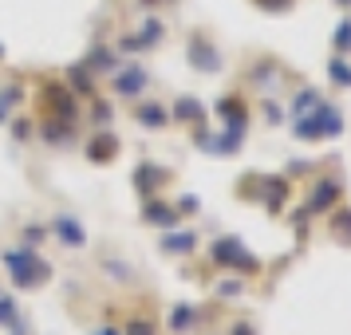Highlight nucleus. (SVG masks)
<instances>
[{"mask_svg":"<svg viewBox=\"0 0 351 335\" xmlns=\"http://www.w3.org/2000/svg\"><path fill=\"white\" fill-rule=\"evenodd\" d=\"M0 260H4V269H8V276H12L16 288H40V284H48V276H51V264L36 253L32 245H16V249H8Z\"/></svg>","mask_w":351,"mask_h":335,"instance_id":"1","label":"nucleus"},{"mask_svg":"<svg viewBox=\"0 0 351 335\" xmlns=\"http://www.w3.org/2000/svg\"><path fill=\"white\" fill-rule=\"evenodd\" d=\"M296 127L292 134L300 138V142H319V138H335V134H343V114L335 103H319L312 114H300V119H292Z\"/></svg>","mask_w":351,"mask_h":335,"instance_id":"2","label":"nucleus"},{"mask_svg":"<svg viewBox=\"0 0 351 335\" xmlns=\"http://www.w3.org/2000/svg\"><path fill=\"white\" fill-rule=\"evenodd\" d=\"M186 60H190L193 71H202V75H221L225 71V55L221 48L213 44V36L202 32V28H193L190 40H186Z\"/></svg>","mask_w":351,"mask_h":335,"instance_id":"3","label":"nucleus"},{"mask_svg":"<svg viewBox=\"0 0 351 335\" xmlns=\"http://www.w3.org/2000/svg\"><path fill=\"white\" fill-rule=\"evenodd\" d=\"M209 260L217 269H233V272H261V260H256L237 237H217L209 245Z\"/></svg>","mask_w":351,"mask_h":335,"instance_id":"4","label":"nucleus"},{"mask_svg":"<svg viewBox=\"0 0 351 335\" xmlns=\"http://www.w3.org/2000/svg\"><path fill=\"white\" fill-rule=\"evenodd\" d=\"M146 87H150V71H146L143 64H119L111 71V95L114 99L134 103V99H143Z\"/></svg>","mask_w":351,"mask_h":335,"instance_id":"5","label":"nucleus"},{"mask_svg":"<svg viewBox=\"0 0 351 335\" xmlns=\"http://www.w3.org/2000/svg\"><path fill=\"white\" fill-rule=\"evenodd\" d=\"M245 83L253 91H261V95H276L280 83H285V67L276 64V60H269V55H256L253 64L245 67Z\"/></svg>","mask_w":351,"mask_h":335,"instance_id":"6","label":"nucleus"},{"mask_svg":"<svg viewBox=\"0 0 351 335\" xmlns=\"http://www.w3.org/2000/svg\"><path fill=\"white\" fill-rule=\"evenodd\" d=\"M40 99H44V114L67 119V123H80V103H75V91H71V87L44 83V87H40Z\"/></svg>","mask_w":351,"mask_h":335,"instance_id":"7","label":"nucleus"},{"mask_svg":"<svg viewBox=\"0 0 351 335\" xmlns=\"http://www.w3.org/2000/svg\"><path fill=\"white\" fill-rule=\"evenodd\" d=\"M130 119H134V127H143V130H150V134H158V130L170 127V107H166V103H158V99H134Z\"/></svg>","mask_w":351,"mask_h":335,"instance_id":"8","label":"nucleus"},{"mask_svg":"<svg viewBox=\"0 0 351 335\" xmlns=\"http://www.w3.org/2000/svg\"><path fill=\"white\" fill-rule=\"evenodd\" d=\"M36 138L48 146H75V138H80V123H67V119H51V114H44L40 119V127H36Z\"/></svg>","mask_w":351,"mask_h":335,"instance_id":"9","label":"nucleus"},{"mask_svg":"<svg viewBox=\"0 0 351 335\" xmlns=\"http://www.w3.org/2000/svg\"><path fill=\"white\" fill-rule=\"evenodd\" d=\"M130 182H134V190L143 197H158V190H166V182H170V170L158 166V162H138Z\"/></svg>","mask_w":351,"mask_h":335,"instance_id":"10","label":"nucleus"},{"mask_svg":"<svg viewBox=\"0 0 351 335\" xmlns=\"http://www.w3.org/2000/svg\"><path fill=\"white\" fill-rule=\"evenodd\" d=\"M339 197H343V177H319L316 186H312V193H308L304 209L308 213H328Z\"/></svg>","mask_w":351,"mask_h":335,"instance_id":"11","label":"nucleus"},{"mask_svg":"<svg viewBox=\"0 0 351 335\" xmlns=\"http://www.w3.org/2000/svg\"><path fill=\"white\" fill-rule=\"evenodd\" d=\"M51 233H56V240L64 249H87V229H83V221L75 213H56L51 217Z\"/></svg>","mask_w":351,"mask_h":335,"instance_id":"12","label":"nucleus"},{"mask_svg":"<svg viewBox=\"0 0 351 335\" xmlns=\"http://www.w3.org/2000/svg\"><path fill=\"white\" fill-rule=\"evenodd\" d=\"M143 221L154 225V229H178V221H182V213H178L170 201H162V197H146L143 201Z\"/></svg>","mask_w":351,"mask_h":335,"instance_id":"13","label":"nucleus"},{"mask_svg":"<svg viewBox=\"0 0 351 335\" xmlns=\"http://www.w3.org/2000/svg\"><path fill=\"white\" fill-rule=\"evenodd\" d=\"M170 123H182V127H206V107L197 95H178L174 107H170Z\"/></svg>","mask_w":351,"mask_h":335,"instance_id":"14","label":"nucleus"},{"mask_svg":"<svg viewBox=\"0 0 351 335\" xmlns=\"http://www.w3.org/2000/svg\"><path fill=\"white\" fill-rule=\"evenodd\" d=\"M158 249L166 256H193L197 253V233L193 229H166L158 240Z\"/></svg>","mask_w":351,"mask_h":335,"instance_id":"15","label":"nucleus"},{"mask_svg":"<svg viewBox=\"0 0 351 335\" xmlns=\"http://www.w3.org/2000/svg\"><path fill=\"white\" fill-rule=\"evenodd\" d=\"M217 114H221V127L249 130V107H245L241 95H221L217 99Z\"/></svg>","mask_w":351,"mask_h":335,"instance_id":"16","label":"nucleus"},{"mask_svg":"<svg viewBox=\"0 0 351 335\" xmlns=\"http://www.w3.org/2000/svg\"><path fill=\"white\" fill-rule=\"evenodd\" d=\"M114 154H119V138H114L111 127H103L87 142V162H95V166H107V162H114Z\"/></svg>","mask_w":351,"mask_h":335,"instance_id":"17","label":"nucleus"},{"mask_svg":"<svg viewBox=\"0 0 351 335\" xmlns=\"http://www.w3.org/2000/svg\"><path fill=\"white\" fill-rule=\"evenodd\" d=\"M83 64H87V71H91V75H111V71L123 64V60H119V51H114V48H107V44H95V48L83 55Z\"/></svg>","mask_w":351,"mask_h":335,"instance_id":"18","label":"nucleus"},{"mask_svg":"<svg viewBox=\"0 0 351 335\" xmlns=\"http://www.w3.org/2000/svg\"><path fill=\"white\" fill-rule=\"evenodd\" d=\"M197 319H202V312L193 303H174L170 316H166V327H170V335H190L197 327Z\"/></svg>","mask_w":351,"mask_h":335,"instance_id":"19","label":"nucleus"},{"mask_svg":"<svg viewBox=\"0 0 351 335\" xmlns=\"http://www.w3.org/2000/svg\"><path fill=\"white\" fill-rule=\"evenodd\" d=\"M67 75V87H71V91H75V95H83V99H95V75H91V71H87V64H71L64 71Z\"/></svg>","mask_w":351,"mask_h":335,"instance_id":"20","label":"nucleus"},{"mask_svg":"<svg viewBox=\"0 0 351 335\" xmlns=\"http://www.w3.org/2000/svg\"><path fill=\"white\" fill-rule=\"evenodd\" d=\"M261 197H265V209L269 213H280V206H285L288 197V177H261Z\"/></svg>","mask_w":351,"mask_h":335,"instance_id":"21","label":"nucleus"},{"mask_svg":"<svg viewBox=\"0 0 351 335\" xmlns=\"http://www.w3.org/2000/svg\"><path fill=\"white\" fill-rule=\"evenodd\" d=\"M328 233H332L335 245L351 249V209H335V213H332V221H328Z\"/></svg>","mask_w":351,"mask_h":335,"instance_id":"22","label":"nucleus"},{"mask_svg":"<svg viewBox=\"0 0 351 335\" xmlns=\"http://www.w3.org/2000/svg\"><path fill=\"white\" fill-rule=\"evenodd\" d=\"M324 103V95H319L316 87H300L296 95H292V119H300V114H312Z\"/></svg>","mask_w":351,"mask_h":335,"instance_id":"23","label":"nucleus"},{"mask_svg":"<svg viewBox=\"0 0 351 335\" xmlns=\"http://www.w3.org/2000/svg\"><path fill=\"white\" fill-rule=\"evenodd\" d=\"M20 99H24V87H20V83H4V87H0V127L8 123V114L20 107Z\"/></svg>","mask_w":351,"mask_h":335,"instance_id":"24","label":"nucleus"},{"mask_svg":"<svg viewBox=\"0 0 351 335\" xmlns=\"http://www.w3.org/2000/svg\"><path fill=\"white\" fill-rule=\"evenodd\" d=\"M328 79H332L335 87L351 91V64H348V55H339V51H335L332 60H328Z\"/></svg>","mask_w":351,"mask_h":335,"instance_id":"25","label":"nucleus"},{"mask_svg":"<svg viewBox=\"0 0 351 335\" xmlns=\"http://www.w3.org/2000/svg\"><path fill=\"white\" fill-rule=\"evenodd\" d=\"M138 36L146 40V48H158L162 40H166V24L150 16V20H143V28H138Z\"/></svg>","mask_w":351,"mask_h":335,"instance_id":"26","label":"nucleus"},{"mask_svg":"<svg viewBox=\"0 0 351 335\" xmlns=\"http://www.w3.org/2000/svg\"><path fill=\"white\" fill-rule=\"evenodd\" d=\"M332 48L339 51V55H351V16L339 20V28H335V36H332Z\"/></svg>","mask_w":351,"mask_h":335,"instance_id":"27","label":"nucleus"},{"mask_svg":"<svg viewBox=\"0 0 351 335\" xmlns=\"http://www.w3.org/2000/svg\"><path fill=\"white\" fill-rule=\"evenodd\" d=\"M111 119H114L111 103H103V99H95V103H91V123H95V127L103 130V127H111Z\"/></svg>","mask_w":351,"mask_h":335,"instance_id":"28","label":"nucleus"},{"mask_svg":"<svg viewBox=\"0 0 351 335\" xmlns=\"http://www.w3.org/2000/svg\"><path fill=\"white\" fill-rule=\"evenodd\" d=\"M261 107H265V123H269V127H280V123H285V111H280V103L272 95H261Z\"/></svg>","mask_w":351,"mask_h":335,"instance_id":"29","label":"nucleus"},{"mask_svg":"<svg viewBox=\"0 0 351 335\" xmlns=\"http://www.w3.org/2000/svg\"><path fill=\"white\" fill-rule=\"evenodd\" d=\"M241 292H245V280H241V276H225V280H217V296H229V300H233V296H241Z\"/></svg>","mask_w":351,"mask_h":335,"instance_id":"30","label":"nucleus"},{"mask_svg":"<svg viewBox=\"0 0 351 335\" xmlns=\"http://www.w3.org/2000/svg\"><path fill=\"white\" fill-rule=\"evenodd\" d=\"M20 316V308H16V300H12V296H4V292H0V327H8V323H12V319Z\"/></svg>","mask_w":351,"mask_h":335,"instance_id":"31","label":"nucleus"},{"mask_svg":"<svg viewBox=\"0 0 351 335\" xmlns=\"http://www.w3.org/2000/svg\"><path fill=\"white\" fill-rule=\"evenodd\" d=\"M119 51H127V55H143V51H150V48H146L143 36L134 32V36H123V40H119Z\"/></svg>","mask_w":351,"mask_h":335,"instance_id":"32","label":"nucleus"},{"mask_svg":"<svg viewBox=\"0 0 351 335\" xmlns=\"http://www.w3.org/2000/svg\"><path fill=\"white\" fill-rule=\"evenodd\" d=\"M8 130H12V138H16V142H28V138L36 134V127L28 123V119H12V123H8Z\"/></svg>","mask_w":351,"mask_h":335,"instance_id":"33","label":"nucleus"},{"mask_svg":"<svg viewBox=\"0 0 351 335\" xmlns=\"http://www.w3.org/2000/svg\"><path fill=\"white\" fill-rule=\"evenodd\" d=\"M20 237L28 240V245H44V240H48V225H24Z\"/></svg>","mask_w":351,"mask_h":335,"instance_id":"34","label":"nucleus"},{"mask_svg":"<svg viewBox=\"0 0 351 335\" xmlns=\"http://www.w3.org/2000/svg\"><path fill=\"white\" fill-rule=\"evenodd\" d=\"M127 335H158V327L150 319H130L127 323Z\"/></svg>","mask_w":351,"mask_h":335,"instance_id":"35","label":"nucleus"},{"mask_svg":"<svg viewBox=\"0 0 351 335\" xmlns=\"http://www.w3.org/2000/svg\"><path fill=\"white\" fill-rule=\"evenodd\" d=\"M174 209H178V213H202V201H197V197H190V193H182Z\"/></svg>","mask_w":351,"mask_h":335,"instance_id":"36","label":"nucleus"},{"mask_svg":"<svg viewBox=\"0 0 351 335\" xmlns=\"http://www.w3.org/2000/svg\"><path fill=\"white\" fill-rule=\"evenodd\" d=\"M229 335H256V327H253V319H233V323H229Z\"/></svg>","mask_w":351,"mask_h":335,"instance_id":"37","label":"nucleus"},{"mask_svg":"<svg viewBox=\"0 0 351 335\" xmlns=\"http://www.w3.org/2000/svg\"><path fill=\"white\" fill-rule=\"evenodd\" d=\"M256 8H265V12H285V8H292V0H253Z\"/></svg>","mask_w":351,"mask_h":335,"instance_id":"38","label":"nucleus"},{"mask_svg":"<svg viewBox=\"0 0 351 335\" xmlns=\"http://www.w3.org/2000/svg\"><path fill=\"white\" fill-rule=\"evenodd\" d=\"M138 4H146V8H158V4H174V0H138Z\"/></svg>","mask_w":351,"mask_h":335,"instance_id":"39","label":"nucleus"},{"mask_svg":"<svg viewBox=\"0 0 351 335\" xmlns=\"http://www.w3.org/2000/svg\"><path fill=\"white\" fill-rule=\"evenodd\" d=\"M99 335H123V332H114V327H103V332H99Z\"/></svg>","mask_w":351,"mask_h":335,"instance_id":"40","label":"nucleus"},{"mask_svg":"<svg viewBox=\"0 0 351 335\" xmlns=\"http://www.w3.org/2000/svg\"><path fill=\"white\" fill-rule=\"evenodd\" d=\"M0 60H4V44H0Z\"/></svg>","mask_w":351,"mask_h":335,"instance_id":"41","label":"nucleus"},{"mask_svg":"<svg viewBox=\"0 0 351 335\" xmlns=\"http://www.w3.org/2000/svg\"><path fill=\"white\" fill-rule=\"evenodd\" d=\"M339 4H351V0H339Z\"/></svg>","mask_w":351,"mask_h":335,"instance_id":"42","label":"nucleus"}]
</instances>
